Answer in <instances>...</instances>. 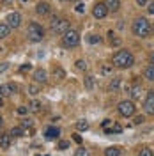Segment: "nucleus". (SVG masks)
<instances>
[{
    "mask_svg": "<svg viewBox=\"0 0 154 156\" xmlns=\"http://www.w3.org/2000/svg\"><path fill=\"white\" fill-rule=\"evenodd\" d=\"M112 64L119 69H126V68H131L135 64V57L129 50H119L114 53L112 57Z\"/></svg>",
    "mask_w": 154,
    "mask_h": 156,
    "instance_id": "f257e3e1",
    "label": "nucleus"
},
{
    "mask_svg": "<svg viewBox=\"0 0 154 156\" xmlns=\"http://www.w3.org/2000/svg\"><path fill=\"white\" fill-rule=\"evenodd\" d=\"M131 30H133V34L138 36V37H149V34H151V23L147 21V18L140 16V18H136L133 21Z\"/></svg>",
    "mask_w": 154,
    "mask_h": 156,
    "instance_id": "f03ea898",
    "label": "nucleus"
},
{
    "mask_svg": "<svg viewBox=\"0 0 154 156\" xmlns=\"http://www.w3.org/2000/svg\"><path fill=\"white\" fill-rule=\"evenodd\" d=\"M27 37L32 41V43H39V41H43L44 37V29L36 23V21H30L29 27H27Z\"/></svg>",
    "mask_w": 154,
    "mask_h": 156,
    "instance_id": "7ed1b4c3",
    "label": "nucleus"
},
{
    "mask_svg": "<svg viewBox=\"0 0 154 156\" xmlns=\"http://www.w3.org/2000/svg\"><path fill=\"white\" fill-rule=\"evenodd\" d=\"M80 44V34H78V30H73L69 29L64 36H62V46H66V48H75Z\"/></svg>",
    "mask_w": 154,
    "mask_h": 156,
    "instance_id": "20e7f679",
    "label": "nucleus"
},
{
    "mask_svg": "<svg viewBox=\"0 0 154 156\" xmlns=\"http://www.w3.org/2000/svg\"><path fill=\"white\" fill-rule=\"evenodd\" d=\"M50 27L51 30L55 32V34H60V36H64L66 32L69 30V21L66 18H60V16H55V18L50 21Z\"/></svg>",
    "mask_w": 154,
    "mask_h": 156,
    "instance_id": "39448f33",
    "label": "nucleus"
},
{
    "mask_svg": "<svg viewBox=\"0 0 154 156\" xmlns=\"http://www.w3.org/2000/svg\"><path fill=\"white\" fill-rule=\"evenodd\" d=\"M117 110H119V114L122 117H131V115H135V103L131 101V99H124V101H121L119 103V107H117Z\"/></svg>",
    "mask_w": 154,
    "mask_h": 156,
    "instance_id": "423d86ee",
    "label": "nucleus"
},
{
    "mask_svg": "<svg viewBox=\"0 0 154 156\" xmlns=\"http://www.w3.org/2000/svg\"><path fill=\"white\" fill-rule=\"evenodd\" d=\"M5 21H7V25H9L11 29H18L19 25H21V14H19V12H16V11H12V12H9V14H7Z\"/></svg>",
    "mask_w": 154,
    "mask_h": 156,
    "instance_id": "0eeeda50",
    "label": "nucleus"
},
{
    "mask_svg": "<svg viewBox=\"0 0 154 156\" xmlns=\"http://www.w3.org/2000/svg\"><path fill=\"white\" fill-rule=\"evenodd\" d=\"M144 110H145V114L154 115V90L147 92V98H145V101H144Z\"/></svg>",
    "mask_w": 154,
    "mask_h": 156,
    "instance_id": "6e6552de",
    "label": "nucleus"
},
{
    "mask_svg": "<svg viewBox=\"0 0 154 156\" xmlns=\"http://www.w3.org/2000/svg\"><path fill=\"white\" fill-rule=\"evenodd\" d=\"M92 14H94V18L97 20H103L108 14V9H106L105 2H96V5H94V9H92Z\"/></svg>",
    "mask_w": 154,
    "mask_h": 156,
    "instance_id": "1a4fd4ad",
    "label": "nucleus"
},
{
    "mask_svg": "<svg viewBox=\"0 0 154 156\" xmlns=\"http://www.w3.org/2000/svg\"><path fill=\"white\" fill-rule=\"evenodd\" d=\"M16 90H18L16 83H4L0 85V96H12Z\"/></svg>",
    "mask_w": 154,
    "mask_h": 156,
    "instance_id": "9d476101",
    "label": "nucleus"
},
{
    "mask_svg": "<svg viewBox=\"0 0 154 156\" xmlns=\"http://www.w3.org/2000/svg\"><path fill=\"white\" fill-rule=\"evenodd\" d=\"M34 82L36 83H46L48 82V73L44 69H36L34 71Z\"/></svg>",
    "mask_w": 154,
    "mask_h": 156,
    "instance_id": "9b49d317",
    "label": "nucleus"
},
{
    "mask_svg": "<svg viewBox=\"0 0 154 156\" xmlns=\"http://www.w3.org/2000/svg\"><path fill=\"white\" fill-rule=\"evenodd\" d=\"M50 11H51V7H50L48 2H39L37 5H36V12H37V14H41V16H46V14H50Z\"/></svg>",
    "mask_w": 154,
    "mask_h": 156,
    "instance_id": "f8f14e48",
    "label": "nucleus"
},
{
    "mask_svg": "<svg viewBox=\"0 0 154 156\" xmlns=\"http://www.w3.org/2000/svg\"><path fill=\"white\" fill-rule=\"evenodd\" d=\"M58 135H60V129H58V128H55V126L46 128V131H44L46 140H55V138H58Z\"/></svg>",
    "mask_w": 154,
    "mask_h": 156,
    "instance_id": "ddd939ff",
    "label": "nucleus"
},
{
    "mask_svg": "<svg viewBox=\"0 0 154 156\" xmlns=\"http://www.w3.org/2000/svg\"><path fill=\"white\" fill-rule=\"evenodd\" d=\"M105 5L108 12L112 11V12H117V11L121 9V0H105Z\"/></svg>",
    "mask_w": 154,
    "mask_h": 156,
    "instance_id": "4468645a",
    "label": "nucleus"
},
{
    "mask_svg": "<svg viewBox=\"0 0 154 156\" xmlns=\"http://www.w3.org/2000/svg\"><path fill=\"white\" fill-rule=\"evenodd\" d=\"M105 156H122V149L119 146H112L105 149Z\"/></svg>",
    "mask_w": 154,
    "mask_h": 156,
    "instance_id": "2eb2a0df",
    "label": "nucleus"
},
{
    "mask_svg": "<svg viewBox=\"0 0 154 156\" xmlns=\"http://www.w3.org/2000/svg\"><path fill=\"white\" fill-rule=\"evenodd\" d=\"M11 138H12V136H11L9 133H2V135H0V147H2V149H7V147L11 146Z\"/></svg>",
    "mask_w": 154,
    "mask_h": 156,
    "instance_id": "dca6fc26",
    "label": "nucleus"
},
{
    "mask_svg": "<svg viewBox=\"0 0 154 156\" xmlns=\"http://www.w3.org/2000/svg\"><path fill=\"white\" fill-rule=\"evenodd\" d=\"M119 87H121V78H117V76L112 78L110 83H108V90H110V92H117Z\"/></svg>",
    "mask_w": 154,
    "mask_h": 156,
    "instance_id": "f3484780",
    "label": "nucleus"
},
{
    "mask_svg": "<svg viewBox=\"0 0 154 156\" xmlns=\"http://www.w3.org/2000/svg\"><path fill=\"white\" fill-rule=\"evenodd\" d=\"M108 41H110L112 46H121V43H122V39L119 37V36H115L114 32H108Z\"/></svg>",
    "mask_w": 154,
    "mask_h": 156,
    "instance_id": "a211bd4d",
    "label": "nucleus"
},
{
    "mask_svg": "<svg viewBox=\"0 0 154 156\" xmlns=\"http://www.w3.org/2000/svg\"><path fill=\"white\" fill-rule=\"evenodd\" d=\"M11 136H16V138H19V136H23L25 135V128L23 126H14L12 129H11Z\"/></svg>",
    "mask_w": 154,
    "mask_h": 156,
    "instance_id": "6ab92c4d",
    "label": "nucleus"
},
{
    "mask_svg": "<svg viewBox=\"0 0 154 156\" xmlns=\"http://www.w3.org/2000/svg\"><path fill=\"white\" fill-rule=\"evenodd\" d=\"M105 131H106V135H112V133H121V131H122V126H121V124H114V122H112V124L106 128Z\"/></svg>",
    "mask_w": 154,
    "mask_h": 156,
    "instance_id": "aec40b11",
    "label": "nucleus"
},
{
    "mask_svg": "<svg viewBox=\"0 0 154 156\" xmlns=\"http://www.w3.org/2000/svg\"><path fill=\"white\" fill-rule=\"evenodd\" d=\"M51 73H53V76L58 78V80H64V78H66V71H64V69L60 68V66H55Z\"/></svg>",
    "mask_w": 154,
    "mask_h": 156,
    "instance_id": "412c9836",
    "label": "nucleus"
},
{
    "mask_svg": "<svg viewBox=\"0 0 154 156\" xmlns=\"http://www.w3.org/2000/svg\"><path fill=\"white\" fill-rule=\"evenodd\" d=\"M9 32H11V27L7 23H0V39H5L9 36Z\"/></svg>",
    "mask_w": 154,
    "mask_h": 156,
    "instance_id": "4be33fe9",
    "label": "nucleus"
},
{
    "mask_svg": "<svg viewBox=\"0 0 154 156\" xmlns=\"http://www.w3.org/2000/svg\"><path fill=\"white\" fill-rule=\"evenodd\" d=\"M140 94H142V85H140V83H135V85L131 87V98H133V99H138Z\"/></svg>",
    "mask_w": 154,
    "mask_h": 156,
    "instance_id": "5701e85b",
    "label": "nucleus"
},
{
    "mask_svg": "<svg viewBox=\"0 0 154 156\" xmlns=\"http://www.w3.org/2000/svg\"><path fill=\"white\" fill-rule=\"evenodd\" d=\"M144 76L149 80V82H154V66L151 64V66H147L144 71Z\"/></svg>",
    "mask_w": 154,
    "mask_h": 156,
    "instance_id": "b1692460",
    "label": "nucleus"
},
{
    "mask_svg": "<svg viewBox=\"0 0 154 156\" xmlns=\"http://www.w3.org/2000/svg\"><path fill=\"white\" fill-rule=\"evenodd\" d=\"M87 41H89L90 44H99V43H101V36H97V34H89V36H87Z\"/></svg>",
    "mask_w": 154,
    "mask_h": 156,
    "instance_id": "393cba45",
    "label": "nucleus"
},
{
    "mask_svg": "<svg viewBox=\"0 0 154 156\" xmlns=\"http://www.w3.org/2000/svg\"><path fill=\"white\" fill-rule=\"evenodd\" d=\"M29 108H30V112H39V110L43 108V105H41V101L34 99V101H32V103L29 105Z\"/></svg>",
    "mask_w": 154,
    "mask_h": 156,
    "instance_id": "a878e982",
    "label": "nucleus"
},
{
    "mask_svg": "<svg viewBox=\"0 0 154 156\" xmlns=\"http://www.w3.org/2000/svg\"><path fill=\"white\" fill-rule=\"evenodd\" d=\"M76 129H78V131H87V129H89V122H87L85 119L78 121V122H76Z\"/></svg>",
    "mask_w": 154,
    "mask_h": 156,
    "instance_id": "bb28decb",
    "label": "nucleus"
},
{
    "mask_svg": "<svg viewBox=\"0 0 154 156\" xmlns=\"http://www.w3.org/2000/svg\"><path fill=\"white\" fill-rule=\"evenodd\" d=\"M39 92H41V89H39L37 83H32V85H29V94H30V96H37Z\"/></svg>",
    "mask_w": 154,
    "mask_h": 156,
    "instance_id": "cd10ccee",
    "label": "nucleus"
},
{
    "mask_svg": "<svg viewBox=\"0 0 154 156\" xmlns=\"http://www.w3.org/2000/svg\"><path fill=\"white\" fill-rule=\"evenodd\" d=\"M85 89L87 90H92L94 89V76H85Z\"/></svg>",
    "mask_w": 154,
    "mask_h": 156,
    "instance_id": "c85d7f7f",
    "label": "nucleus"
},
{
    "mask_svg": "<svg viewBox=\"0 0 154 156\" xmlns=\"http://www.w3.org/2000/svg\"><path fill=\"white\" fill-rule=\"evenodd\" d=\"M87 68H89V66H87L85 60H82V58L76 60V69H80V71H87Z\"/></svg>",
    "mask_w": 154,
    "mask_h": 156,
    "instance_id": "c756f323",
    "label": "nucleus"
},
{
    "mask_svg": "<svg viewBox=\"0 0 154 156\" xmlns=\"http://www.w3.org/2000/svg\"><path fill=\"white\" fill-rule=\"evenodd\" d=\"M16 112H18L19 115H25V114H29V112H30V108H29V107H25V105H21V107L16 108Z\"/></svg>",
    "mask_w": 154,
    "mask_h": 156,
    "instance_id": "7c9ffc66",
    "label": "nucleus"
},
{
    "mask_svg": "<svg viewBox=\"0 0 154 156\" xmlns=\"http://www.w3.org/2000/svg\"><path fill=\"white\" fill-rule=\"evenodd\" d=\"M75 156H89V151H87L85 147H78L76 153H75Z\"/></svg>",
    "mask_w": 154,
    "mask_h": 156,
    "instance_id": "2f4dec72",
    "label": "nucleus"
},
{
    "mask_svg": "<svg viewBox=\"0 0 154 156\" xmlns=\"http://www.w3.org/2000/svg\"><path fill=\"white\" fill-rule=\"evenodd\" d=\"M68 147H69L68 140H60V142H58V149H60V151H64V149H68Z\"/></svg>",
    "mask_w": 154,
    "mask_h": 156,
    "instance_id": "473e14b6",
    "label": "nucleus"
},
{
    "mask_svg": "<svg viewBox=\"0 0 154 156\" xmlns=\"http://www.w3.org/2000/svg\"><path fill=\"white\" fill-rule=\"evenodd\" d=\"M21 126L23 128H32V119H23V121H21Z\"/></svg>",
    "mask_w": 154,
    "mask_h": 156,
    "instance_id": "72a5a7b5",
    "label": "nucleus"
},
{
    "mask_svg": "<svg viewBox=\"0 0 154 156\" xmlns=\"http://www.w3.org/2000/svg\"><path fill=\"white\" fill-rule=\"evenodd\" d=\"M138 156H154V154H152V151H151V149H142Z\"/></svg>",
    "mask_w": 154,
    "mask_h": 156,
    "instance_id": "f704fd0d",
    "label": "nucleus"
},
{
    "mask_svg": "<svg viewBox=\"0 0 154 156\" xmlns=\"http://www.w3.org/2000/svg\"><path fill=\"white\" fill-rule=\"evenodd\" d=\"M9 69V62H2L0 64V73H4V71H7Z\"/></svg>",
    "mask_w": 154,
    "mask_h": 156,
    "instance_id": "c9c22d12",
    "label": "nucleus"
},
{
    "mask_svg": "<svg viewBox=\"0 0 154 156\" xmlns=\"http://www.w3.org/2000/svg\"><path fill=\"white\" fill-rule=\"evenodd\" d=\"M75 11H76V12H85V5H83V4H78L76 7H75Z\"/></svg>",
    "mask_w": 154,
    "mask_h": 156,
    "instance_id": "e433bc0d",
    "label": "nucleus"
},
{
    "mask_svg": "<svg viewBox=\"0 0 154 156\" xmlns=\"http://www.w3.org/2000/svg\"><path fill=\"white\" fill-rule=\"evenodd\" d=\"M110 124H112V121H110V119H105V121L101 122V128H103V129H106V128L110 126Z\"/></svg>",
    "mask_w": 154,
    "mask_h": 156,
    "instance_id": "4c0bfd02",
    "label": "nucleus"
},
{
    "mask_svg": "<svg viewBox=\"0 0 154 156\" xmlns=\"http://www.w3.org/2000/svg\"><path fill=\"white\" fill-rule=\"evenodd\" d=\"M133 122H135V124H142V122H144V117H142V115H136L135 119H133Z\"/></svg>",
    "mask_w": 154,
    "mask_h": 156,
    "instance_id": "58836bf2",
    "label": "nucleus"
},
{
    "mask_svg": "<svg viewBox=\"0 0 154 156\" xmlns=\"http://www.w3.org/2000/svg\"><path fill=\"white\" fill-rule=\"evenodd\" d=\"M147 12H149V14H154V0L151 2V4H149V7H147Z\"/></svg>",
    "mask_w": 154,
    "mask_h": 156,
    "instance_id": "ea45409f",
    "label": "nucleus"
},
{
    "mask_svg": "<svg viewBox=\"0 0 154 156\" xmlns=\"http://www.w3.org/2000/svg\"><path fill=\"white\" fill-rule=\"evenodd\" d=\"M30 68H32V66H30V64H23V66H21V68H19V71H29Z\"/></svg>",
    "mask_w": 154,
    "mask_h": 156,
    "instance_id": "a19ab883",
    "label": "nucleus"
},
{
    "mask_svg": "<svg viewBox=\"0 0 154 156\" xmlns=\"http://www.w3.org/2000/svg\"><path fill=\"white\" fill-rule=\"evenodd\" d=\"M136 4L140 5V7H144V5H147V0H135Z\"/></svg>",
    "mask_w": 154,
    "mask_h": 156,
    "instance_id": "79ce46f5",
    "label": "nucleus"
},
{
    "mask_svg": "<svg viewBox=\"0 0 154 156\" xmlns=\"http://www.w3.org/2000/svg\"><path fill=\"white\" fill-rule=\"evenodd\" d=\"M73 140H75V142H78V144H80V142H82V136H80V135H75V136H73Z\"/></svg>",
    "mask_w": 154,
    "mask_h": 156,
    "instance_id": "37998d69",
    "label": "nucleus"
},
{
    "mask_svg": "<svg viewBox=\"0 0 154 156\" xmlns=\"http://www.w3.org/2000/svg\"><path fill=\"white\" fill-rule=\"evenodd\" d=\"M110 71H112V69L108 68V66H103V73H110Z\"/></svg>",
    "mask_w": 154,
    "mask_h": 156,
    "instance_id": "c03bdc74",
    "label": "nucleus"
},
{
    "mask_svg": "<svg viewBox=\"0 0 154 156\" xmlns=\"http://www.w3.org/2000/svg\"><path fill=\"white\" fill-rule=\"evenodd\" d=\"M151 64H152V66H154V51H152V53H151Z\"/></svg>",
    "mask_w": 154,
    "mask_h": 156,
    "instance_id": "a18cd8bd",
    "label": "nucleus"
},
{
    "mask_svg": "<svg viewBox=\"0 0 154 156\" xmlns=\"http://www.w3.org/2000/svg\"><path fill=\"white\" fill-rule=\"evenodd\" d=\"M2 124H4V119H2V117H0V126H2Z\"/></svg>",
    "mask_w": 154,
    "mask_h": 156,
    "instance_id": "49530a36",
    "label": "nucleus"
},
{
    "mask_svg": "<svg viewBox=\"0 0 154 156\" xmlns=\"http://www.w3.org/2000/svg\"><path fill=\"white\" fill-rule=\"evenodd\" d=\"M2 105H4V101H2V96H0V107H2Z\"/></svg>",
    "mask_w": 154,
    "mask_h": 156,
    "instance_id": "de8ad7c7",
    "label": "nucleus"
},
{
    "mask_svg": "<svg viewBox=\"0 0 154 156\" xmlns=\"http://www.w3.org/2000/svg\"><path fill=\"white\" fill-rule=\"evenodd\" d=\"M151 30H152V32H154V25H152V27H151Z\"/></svg>",
    "mask_w": 154,
    "mask_h": 156,
    "instance_id": "09e8293b",
    "label": "nucleus"
},
{
    "mask_svg": "<svg viewBox=\"0 0 154 156\" xmlns=\"http://www.w3.org/2000/svg\"><path fill=\"white\" fill-rule=\"evenodd\" d=\"M37 156H48V154H37Z\"/></svg>",
    "mask_w": 154,
    "mask_h": 156,
    "instance_id": "8fccbe9b",
    "label": "nucleus"
},
{
    "mask_svg": "<svg viewBox=\"0 0 154 156\" xmlns=\"http://www.w3.org/2000/svg\"><path fill=\"white\" fill-rule=\"evenodd\" d=\"M21 2H29V0H21Z\"/></svg>",
    "mask_w": 154,
    "mask_h": 156,
    "instance_id": "3c124183",
    "label": "nucleus"
}]
</instances>
